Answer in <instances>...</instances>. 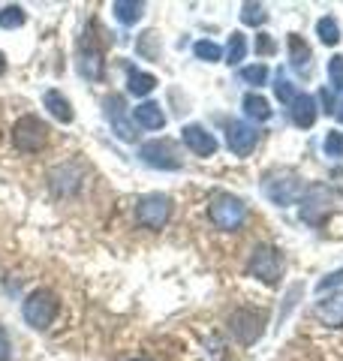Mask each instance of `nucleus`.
Masks as SVG:
<instances>
[{"mask_svg": "<svg viewBox=\"0 0 343 361\" xmlns=\"http://www.w3.org/2000/svg\"><path fill=\"white\" fill-rule=\"evenodd\" d=\"M208 217L217 229L235 232V229H241L247 220V205H244V199H238L232 193H214L211 205H208Z\"/></svg>", "mask_w": 343, "mask_h": 361, "instance_id": "obj_2", "label": "nucleus"}, {"mask_svg": "<svg viewBox=\"0 0 343 361\" xmlns=\"http://www.w3.org/2000/svg\"><path fill=\"white\" fill-rule=\"evenodd\" d=\"M25 21H28L25 6L13 4V6H4V9H0V27H4V30H16V27L25 25Z\"/></svg>", "mask_w": 343, "mask_h": 361, "instance_id": "obj_25", "label": "nucleus"}, {"mask_svg": "<svg viewBox=\"0 0 343 361\" xmlns=\"http://www.w3.org/2000/svg\"><path fill=\"white\" fill-rule=\"evenodd\" d=\"M172 217V199L163 196V193H148L139 199V205H136V220L145 229H163Z\"/></svg>", "mask_w": 343, "mask_h": 361, "instance_id": "obj_8", "label": "nucleus"}, {"mask_svg": "<svg viewBox=\"0 0 343 361\" xmlns=\"http://www.w3.org/2000/svg\"><path fill=\"white\" fill-rule=\"evenodd\" d=\"M45 142H49V127H45L42 118L21 115L13 123V145L21 154H37V151L45 148Z\"/></svg>", "mask_w": 343, "mask_h": 361, "instance_id": "obj_5", "label": "nucleus"}, {"mask_svg": "<svg viewBox=\"0 0 343 361\" xmlns=\"http://www.w3.org/2000/svg\"><path fill=\"white\" fill-rule=\"evenodd\" d=\"M256 54H262V58L277 54V42H274L271 33H259V37H256Z\"/></svg>", "mask_w": 343, "mask_h": 361, "instance_id": "obj_32", "label": "nucleus"}, {"mask_svg": "<svg viewBox=\"0 0 343 361\" xmlns=\"http://www.w3.org/2000/svg\"><path fill=\"white\" fill-rule=\"evenodd\" d=\"M241 21H244V25H253V27L265 25V21H268L265 6H262V4H244L241 6Z\"/></svg>", "mask_w": 343, "mask_h": 361, "instance_id": "obj_28", "label": "nucleus"}, {"mask_svg": "<svg viewBox=\"0 0 343 361\" xmlns=\"http://www.w3.org/2000/svg\"><path fill=\"white\" fill-rule=\"evenodd\" d=\"M193 54H196L199 61H205V63H217L223 58V49L217 42H211V39H199L196 45H193Z\"/></svg>", "mask_w": 343, "mask_h": 361, "instance_id": "obj_27", "label": "nucleus"}, {"mask_svg": "<svg viewBox=\"0 0 343 361\" xmlns=\"http://www.w3.org/2000/svg\"><path fill=\"white\" fill-rule=\"evenodd\" d=\"M223 58L229 66H238L244 58H247V37L241 30H235V33H229V42H226V49H223Z\"/></svg>", "mask_w": 343, "mask_h": 361, "instance_id": "obj_20", "label": "nucleus"}, {"mask_svg": "<svg viewBox=\"0 0 343 361\" xmlns=\"http://www.w3.org/2000/svg\"><path fill=\"white\" fill-rule=\"evenodd\" d=\"M85 184V166L78 163V160H70V163H61V166H54L52 172H49V187H52V193L54 196H76L78 190H82Z\"/></svg>", "mask_w": 343, "mask_h": 361, "instance_id": "obj_9", "label": "nucleus"}, {"mask_svg": "<svg viewBox=\"0 0 343 361\" xmlns=\"http://www.w3.org/2000/svg\"><path fill=\"white\" fill-rule=\"evenodd\" d=\"M241 82L253 85V87L265 85V82H268V66H265V63H253V66H244V70H241Z\"/></svg>", "mask_w": 343, "mask_h": 361, "instance_id": "obj_29", "label": "nucleus"}, {"mask_svg": "<svg viewBox=\"0 0 343 361\" xmlns=\"http://www.w3.org/2000/svg\"><path fill=\"white\" fill-rule=\"evenodd\" d=\"M337 118H340V121H343V103H340V111H337Z\"/></svg>", "mask_w": 343, "mask_h": 361, "instance_id": "obj_38", "label": "nucleus"}, {"mask_svg": "<svg viewBox=\"0 0 343 361\" xmlns=\"http://www.w3.org/2000/svg\"><path fill=\"white\" fill-rule=\"evenodd\" d=\"M274 94H277V99L280 103H286V106H292V99L299 97V90H295V85L289 82V78H283V75H277V85H274Z\"/></svg>", "mask_w": 343, "mask_h": 361, "instance_id": "obj_31", "label": "nucleus"}, {"mask_svg": "<svg viewBox=\"0 0 343 361\" xmlns=\"http://www.w3.org/2000/svg\"><path fill=\"white\" fill-rule=\"evenodd\" d=\"M337 286H343V268L331 271V274H325L323 280H319V283H316V292H328V289H337Z\"/></svg>", "mask_w": 343, "mask_h": 361, "instance_id": "obj_33", "label": "nucleus"}, {"mask_svg": "<svg viewBox=\"0 0 343 361\" xmlns=\"http://www.w3.org/2000/svg\"><path fill=\"white\" fill-rule=\"evenodd\" d=\"M139 157L151 169H163V172H178L181 169V151H178V145L169 139H157V142L142 145Z\"/></svg>", "mask_w": 343, "mask_h": 361, "instance_id": "obj_10", "label": "nucleus"}, {"mask_svg": "<svg viewBox=\"0 0 343 361\" xmlns=\"http://www.w3.org/2000/svg\"><path fill=\"white\" fill-rule=\"evenodd\" d=\"M316 37L319 42H325V45H337L340 42V27H337V21L325 16V18H319L316 21Z\"/></svg>", "mask_w": 343, "mask_h": 361, "instance_id": "obj_26", "label": "nucleus"}, {"mask_svg": "<svg viewBox=\"0 0 343 361\" xmlns=\"http://www.w3.org/2000/svg\"><path fill=\"white\" fill-rule=\"evenodd\" d=\"M247 271L256 280H262V283H268V286L277 283L280 274H283V253L277 250V247H271V244H259V247L250 250Z\"/></svg>", "mask_w": 343, "mask_h": 361, "instance_id": "obj_6", "label": "nucleus"}, {"mask_svg": "<svg viewBox=\"0 0 343 361\" xmlns=\"http://www.w3.org/2000/svg\"><path fill=\"white\" fill-rule=\"evenodd\" d=\"M331 208H335V193L325 187V184H311L301 193V220L311 223V226H323L325 217L331 214Z\"/></svg>", "mask_w": 343, "mask_h": 361, "instance_id": "obj_7", "label": "nucleus"}, {"mask_svg": "<svg viewBox=\"0 0 343 361\" xmlns=\"http://www.w3.org/2000/svg\"><path fill=\"white\" fill-rule=\"evenodd\" d=\"M316 319L328 329H343V292H335L316 304Z\"/></svg>", "mask_w": 343, "mask_h": 361, "instance_id": "obj_15", "label": "nucleus"}, {"mask_svg": "<svg viewBox=\"0 0 343 361\" xmlns=\"http://www.w3.org/2000/svg\"><path fill=\"white\" fill-rule=\"evenodd\" d=\"M289 115H292V123L295 127H301V130H311L313 123H316V99L311 94H299L292 99V109H289Z\"/></svg>", "mask_w": 343, "mask_h": 361, "instance_id": "obj_16", "label": "nucleus"}, {"mask_svg": "<svg viewBox=\"0 0 343 361\" xmlns=\"http://www.w3.org/2000/svg\"><path fill=\"white\" fill-rule=\"evenodd\" d=\"M57 313H61V298H57L52 289H33L30 295L25 298V304H21V316H25V322L30 325V329H37V331L52 329Z\"/></svg>", "mask_w": 343, "mask_h": 361, "instance_id": "obj_1", "label": "nucleus"}, {"mask_svg": "<svg viewBox=\"0 0 343 361\" xmlns=\"http://www.w3.org/2000/svg\"><path fill=\"white\" fill-rule=\"evenodd\" d=\"M9 358H13V341H9L4 325H0V361H9Z\"/></svg>", "mask_w": 343, "mask_h": 361, "instance_id": "obj_36", "label": "nucleus"}, {"mask_svg": "<svg viewBox=\"0 0 343 361\" xmlns=\"http://www.w3.org/2000/svg\"><path fill=\"white\" fill-rule=\"evenodd\" d=\"M133 118L145 130H163L166 127V115H163V109H160V103H154V99H145L142 106H136Z\"/></svg>", "mask_w": 343, "mask_h": 361, "instance_id": "obj_17", "label": "nucleus"}, {"mask_svg": "<svg viewBox=\"0 0 343 361\" xmlns=\"http://www.w3.org/2000/svg\"><path fill=\"white\" fill-rule=\"evenodd\" d=\"M127 87H130V94H133V97H148V94H151V90L157 87V75L142 73V70H130V75H127Z\"/></svg>", "mask_w": 343, "mask_h": 361, "instance_id": "obj_21", "label": "nucleus"}, {"mask_svg": "<svg viewBox=\"0 0 343 361\" xmlns=\"http://www.w3.org/2000/svg\"><path fill=\"white\" fill-rule=\"evenodd\" d=\"M6 73V58H4V51H0V75Z\"/></svg>", "mask_w": 343, "mask_h": 361, "instance_id": "obj_37", "label": "nucleus"}, {"mask_svg": "<svg viewBox=\"0 0 343 361\" xmlns=\"http://www.w3.org/2000/svg\"><path fill=\"white\" fill-rule=\"evenodd\" d=\"M42 106L49 109V115L54 121H61V123H73V118H76L70 99H66L61 90H45V94H42Z\"/></svg>", "mask_w": 343, "mask_h": 361, "instance_id": "obj_18", "label": "nucleus"}, {"mask_svg": "<svg viewBox=\"0 0 343 361\" xmlns=\"http://www.w3.org/2000/svg\"><path fill=\"white\" fill-rule=\"evenodd\" d=\"M328 78H331V87H343V58L337 54V58H331L328 63Z\"/></svg>", "mask_w": 343, "mask_h": 361, "instance_id": "obj_34", "label": "nucleus"}, {"mask_svg": "<svg viewBox=\"0 0 343 361\" xmlns=\"http://www.w3.org/2000/svg\"><path fill=\"white\" fill-rule=\"evenodd\" d=\"M256 145H259V133H256L253 123H247V121H229L226 123V148L235 157L253 154Z\"/></svg>", "mask_w": 343, "mask_h": 361, "instance_id": "obj_12", "label": "nucleus"}, {"mask_svg": "<svg viewBox=\"0 0 343 361\" xmlns=\"http://www.w3.org/2000/svg\"><path fill=\"white\" fill-rule=\"evenodd\" d=\"M102 70H106V61H102V49L94 39V33H82V42H78V73H82L88 82H100Z\"/></svg>", "mask_w": 343, "mask_h": 361, "instance_id": "obj_11", "label": "nucleus"}, {"mask_svg": "<svg viewBox=\"0 0 343 361\" xmlns=\"http://www.w3.org/2000/svg\"><path fill=\"white\" fill-rule=\"evenodd\" d=\"M112 13L114 18L121 21V25H139L142 16H145V4H139V0H114L112 4Z\"/></svg>", "mask_w": 343, "mask_h": 361, "instance_id": "obj_19", "label": "nucleus"}, {"mask_svg": "<svg viewBox=\"0 0 343 361\" xmlns=\"http://www.w3.org/2000/svg\"><path fill=\"white\" fill-rule=\"evenodd\" d=\"M136 51H139V58L157 61L160 58V33L157 30H145L139 37V42H136Z\"/></svg>", "mask_w": 343, "mask_h": 361, "instance_id": "obj_24", "label": "nucleus"}, {"mask_svg": "<svg viewBox=\"0 0 343 361\" xmlns=\"http://www.w3.org/2000/svg\"><path fill=\"white\" fill-rule=\"evenodd\" d=\"M325 157H335V160H343V133L340 130H328L325 142H323Z\"/></svg>", "mask_w": 343, "mask_h": 361, "instance_id": "obj_30", "label": "nucleus"}, {"mask_svg": "<svg viewBox=\"0 0 343 361\" xmlns=\"http://www.w3.org/2000/svg\"><path fill=\"white\" fill-rule=\"evenodd\" d=\"M289 58H292V70L307 73L311 70V49L301 37H289Z\"/></svg>", "mask_w": 343, "mask_h": 361, "instance_id": "obj_22", "label": "nucleus"}, {"mask_svg": "<svg viewBox=\"0 0 343 361\" xmlns=\"http://www.w3.org/2000/svg\"><path fill=\"white\" fill-rule=\"evenodd\" d=\"M262 193H265L274 205H295L301 199V178L292 172V169H277V172H268L262 178Z\"/></svg>", "mask_w": 343, "mask_h": 361, "instance_id": "obj_3", "label": "nucleus"}, {"mask_svg": "<svg viewBox=\"0 0 343 361\" xmlns=\"http://www.w3.org/2000/svg\"><path fill=\"white\" fill-rule=\"evenodd\" d=\"M106 118L112 123V130L121 135L124 142H133L136 135V127H133V121L127 118V99H124L121 94H109L106 97Z\"/></svg>", "mask_w": 343, "mask_h": 361, "instance_id": "obj_13", "label": "nucleus"}, {"mask_svg": "<svg viewBox=\"0 0 343 361\" xmlns=\"http://www.w3.org/2000/svg\"><path fill=\"white\" fill-rule=\"evenodd\" d=\"M181 139H184L187 148L196 154V157H214L217 154V139L214 133H208L202 127V123H187L184 130H181Z\"/></svg>", "mask_w": 343, "mask_h": 361, "instance_id": "obj_14", "label": "nucleus"}, {"mask_svg": "<svg viewBox=\"0 0 343 361\" xmlns=\"http://www.w3.org/2000/svg\"><path fill=\"white\" fill-rule=\"evenodd\" d=\"M265 325H268V316L265 310H253V307H238L232 316H229V331L238 343L244 346H253L256 341H262V334H265Z\"/></svg>", "mask_w": 343, "mask_h": 361, "instance_id": "obj_4", "label": "nucleus"}, {"mask_svg": "<svg viewBox=\"0 0 343 361\" xmlns=\"http://www.w3.org/2000/svg\"><path fill=\"white\" fill-rule=\"evenodd\" d=\"M244 115H247L250 121H268V118H271L268 99L259 97V94H247V97H244Z\"/></svg>", "mask_w": 343, "mask_h": 361, "instance_id": "obj_23", "label": "nucleus"}, {"mask_svg": "<svg viewBox=\"0 0 343 361\" xmlns=\"http://www.w3.org/2000/svg\"><path fill=\"white\" fill-rule=\"evenodd\" d=\"M301 292H304V286H301V283H295L289 292H286V298H283V310H280V316H277V322H283V319H286V313H289V310L295 307V298H299Z\"/></svg>", "mask_w": 343, "mask_h": 361, "instance_id": "obj_35", "label": "nucleus"}, {"mask_svg": "<svg viewBox=\"0 0 343 361\" xmlns=\"http://www.w3.org/2000/svg\"><path fill=\"white\" fill-rule=\"evenodd\" d=\"M136 361H148V358H136Z\"/></svg>", "mask_w": 343, "mask_h": 361, "instance_id": "obj_39", "label": "nucleus"}]
</instances>
